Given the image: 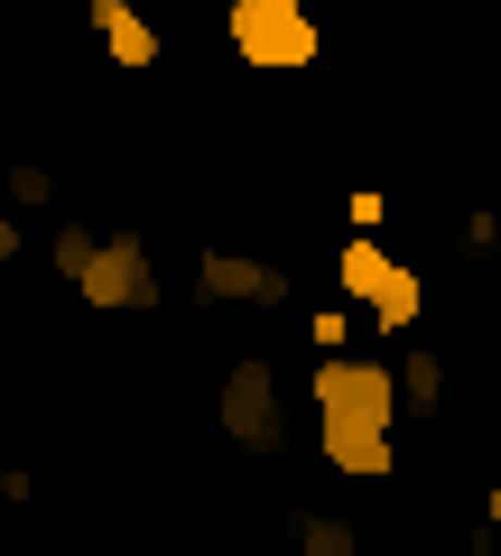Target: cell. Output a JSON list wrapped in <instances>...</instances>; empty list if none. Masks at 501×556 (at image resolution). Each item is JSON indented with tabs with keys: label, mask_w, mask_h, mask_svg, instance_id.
Here are the masks:
<instances>
[{
	"label": "cell",
	"mask_w": 501,
	"mask_h": 556,
	"mask_svg": "<svg viewBox=\"0 0 501 556\" xmlns=\"http://www.w3.org/2000/svg\"><path fill=\"white\" fill-rule=\"evenodd\" d=\"M343 223H353V232H372V223H390V195H381V186H353V195H343Z\"/></svg>",
	"instance_id": "14"
},
{
	"label": "cell",
	"mask_w": 501,
	"mask_h": 556,
	"mask_svg": "<svg viewBox=\"0 0 501 556\" xmlns=\"http://www.w3.org/2000/svg\"><path fill=\"white\" fill-rule=\"evenodd\" d=\"M93 241H102L93 223H84V214H65L57 232H47V269H57L65 288H75V269H84V260H93Z\"/></svg>",
	"instance_id": "11"
},
{
	"label": "cell",
	"mask_w": 501,
	"mask_h": 556,
	"mask_svg": "<svg viewBox=\"0 0 501 556\" xmlns=\"http://www.w3.org/2000/svg\"><path fill=\"white\" fill-rule=\"evenodd\" d=\"M0 195H10V214H57V167L47 159H10Z\"/></svg>",
	"instance_id": "10"
},
{
	"label": "cell",
	"mask_w": 501,
	"mask_h": 556,
	"mask_svg": "<svg viewBox=\"0 0 501 556\" xmlns=\"http://www.w3.org/2000/svg\"><path fill=\"white\" fill-rule=\"evenodd\" d=\"M223 38L251 75H306L325 56V28L306 0H223Z\"/></svg>",
	"instance_id": "3"
},
{
	"label": "cell",
	"mask_w": 501,
	"mask_h": 556,
	"mask_svg": "<svg viewBox=\"0 0 501 556\" xmlns=\"http://www.w3.org/2000/svg\"><path fill=\"white\" fill-rule=\"evenodd\" d=\"M288 529H298V556H362V529L335 510H298Z\"/></svg>",
	"instance_id": "9"
},
{
	"label": "cell",
	"mask_w": 501,
	"mask_h": 556,
	"mask_svg": "<svg viewBox=\"0 0 501 556\" xmlns=\"http://www.w3.org/2000/svg\"><path fill=\"white\" fill-rule=\"evenodd\" d=\"M390 371H400V417H437L446 408V353L437 343H400Z\"/></svg>",
	"instance_id": "8"
},
{
	"label": "cell",
	"mask_w": 501,
	"mask_h": 556,
	"mask_svg": "<svg viewBox=\"0 0 501 556\" xmlns=\"http://www.w3.org/2000/svg\"><path fill=\"white\" fill-rule=\"evenodd\" d=\"M196 298L204 306H288L298 298V269L261 251H204L196 260Z\"/></svg>",
	"instance_id": "6"
},
{
	"label": "cell",
	"mask_w": 501,
	"mask_h": 556,
	"mask_svg": "<svg viewBox=\"0 0 501 556\" xmlns=\"http://www.w3.org/2000/svg\"><path fill=\"white\" fill-rule=\"evenodd\" d=\"M306 408L325 427V464L343 482H390L400 473V371L381 353H316V380H306Z\"/></svg>",
	"instance_id": "1"
},
{
	"label": "cell",
	"mask_w": 501,
	"mask_h": 556,
	"mask_svg": "<svg viewBox=\"0 0 501 556\" xmlns=\"http://www.w3.org/2000/svg\"><path fill=\"white\" fill-rule=\"evenodd\" d=\"M75 298L102 306V316H149V306H159V260H149V241L130 232V223L93 241V260L75 269Z\"/></svg>",
	"instance_id": "5"
},
{
	"label": "cell",
	"mask_w": 501,
	"mask_h": 556,
	"mask_svg": "<svg viewBox=\"0 0 501 556\" xmlns=\"http://www.w3.org/2000/svg\"><path fill=\"white\" fill-rule=\"evenodd\" d=\"M84 28H93V38H102V56H112L121 75H149V65L167 56L159 20H149L140 0H84Z\"/></svg>",
	"instance_id": "7"
},
{
	"label": "cell",
	"mask_w": 501,
	"mask_h": 556,
	"mask_svg": "<svg viewBox=\"0 0 501 556\" xmlns=\"http://www.w3.org/2000/svg\"><path fill=\"white\" fill-rule=\"evenodd\" d=\"M335 288L362 316V334H418V316H427V278L409 269L400 251H381L372 232L335 241Z\"/></svg>",
	"instance_id": "2"
},
{
	"label": "cell",
	"mask_w": 501,
	"mask_h": 556,
	"mask_svg": "<svg viewBox=\"0 0 501 556\" xmlns=\"http://www.w3.org/2000/svg\"><path fill=\"white\" fill-rule=\"evenodd\" d=\"M214 427L241 445V455H288V399H279V362L241 353L214 390Z\"/></svg>",
	"instance_id": "4"
},
{
	"label": "cell",
	"mask_w": 501,
	"mask_h": 556,
	"mask_svg": "<svg viewBox=\"0 0 501 556\" xmlns=\"http://www.w3.org/2000/svg\"><path fill=\"white\" fill-rule=\"evenodd\" d=\"M306 343H316V353H343V343H362V316L353 306H316V316H306Z\"/></svg>",
	"instance_id": "12"
},
{
	"label": "cell",
	"mask_w": 501,
	"mask_h": 556,
	"mask_svg": "<svg viewBox=\"0 0 501 556\" xmlns=\"http://www.w3.org/2000/svg\"><path fill=\"white\" fill-rule=\"evenodd\" d=\"M455 251H464V260H492V251H501V214H492V204H474V214L455 223Z\"/></svg>",
	"instance_id": "13"
},
{
	"label": "cell",
	"mask_w": 501,
	"mask_h": 556,
	"mask_svg": "<svg viewBox=\"0 0 501 556\" xmlns=\"http://www.w3.org/2000/svg\"><path fill=\"white\" fill-rule=\"evenodd\" d=\"M483 510H492V529H501V482H492V492H483Z\"/></svg>",
	"instance_id": "16"
},
{
	"label": "cell",
	"mask_w": 501,
	"mask_h": 556,
	"mask_svg": "<svg viewBox=\"0 0 501 556\" xmlns=\"http://www.w3.org/2000/svg\"><path fill=\"white\" fill-rule=\"evenodd\" d=\"M20 251H28V214H0V269H10Z\"/></svg>",
	"instance_id": "15"
}]
</instances>
